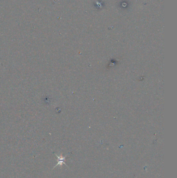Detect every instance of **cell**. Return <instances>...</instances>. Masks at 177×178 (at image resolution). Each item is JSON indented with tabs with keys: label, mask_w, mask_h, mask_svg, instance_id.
<instances>
[{
	"label": "cell",
	"mask_w": 177,
	"mask_h": 178,
	"mask_svg": "<svg viewBox=\"0 0 177 178\" xmlns=\"http://www.w3.org/2000/svg\"><path fill=\"white\" fill-rule=\"evenodd\" d=\"M55 155L56 156V157H57V158H58V160H57V162H57V164H56L55 166L54 167L53 169H54L57 166H61L63 164H64V165L67 166L66 164L64 162V160H66V158L67 156H62V155H61V156H58V155L56 154H55Z\"/></svg>",
	"instance_id": "cell-1"
}]
</instances>
